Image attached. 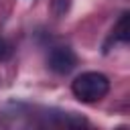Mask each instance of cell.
Instances as JSON below:
<instances>
[{"label":"cell","instance_id":"obj_5","mask_svg":"<svg viewBox=\"0 0 130 130\" xmlns=\"http://www.w3.org/2000/svg\"><path fill=\"white\" fill-rule=\"evenodd\" d=\"M10 55H12V45L4 37H0V61H6Z\"/></svg>","mask_w":130,"mask_h":130},{"label":"cell","instance_id":"obj_2","mask_svg":"<svg viewBox=\"0 0 130 130\" xmlns=\"http://www.w3.org/2000/svg\"><path fill=\"white\" fill-rule=\"evenodd\" d=\"M47 65L53 73L57 75H67L75 69L77 65V55L73 53L71 47H53L47 59Z\"/></svg>","mask_w":130,"mask_h":130},{"label":"cell","instance_id":"obj_4","mask_svg":"<svg viewBox=\"0 0 130 130\" xmlns=\"http://www.w3.org/2000/svg\"><path fill=\"white\" fill-rule=\"evenodd\" d=\"M69 8V0H51V10L55 16H63Z\"/></svg>","mask_w":130,"mask_h":130},{"label":"cell","instance_id":"obj_1","mask_svg":"<svg viewBox=\"0 0 130 130\" xmlns=\"http://www.w3.org/2000/svg\"><path fill=\"white\" fill-rule=\"evenodd\" d=\"M71 91L79 102L93 104V102H100L102 98L108 95L110 79L100 71H85V73H81V75H77L73 79Z\"/></svg>","mask_w":130,"mask_h":130},{"label":"cell","instance_id":"obj_3","mask_svg":"<svg viewBox=\"0 0 130 130\" xmlns=\"http://www.w3.org/2000/svg\"><path fill=\"white\" fill-rule=\"evenodd\" d=\"M112 41H118V43H128L130 41V28H128V12H122L114 30H112Z\"/></svg>","mask_w":130,"mask_h":130}]
</instances>
